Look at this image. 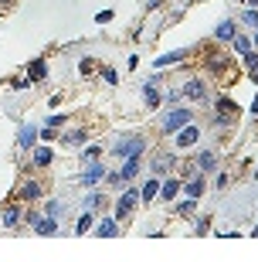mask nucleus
I'll return each instance as SVG.
<instances>
[{"mask_svg":"<svg viewBox=\"0 0 258 262\" xmlns=\"http://www.w3.org/2000/svg\"><path fill=\"white\" fill-rule=\"evenodd\" d=\"M17 221H21V208L17 205H7L4 211H0V225L4 228H17Z\"/></svg>","mask_w":258,"mask_h":262,"instance_id":"6","label":"nucleus"},{"mask_svg":"<svg viewBox=\"0 0 258 262\" xmlns=\"http://www.w3.org/2000/svg\"><path fill=\"white\" fill-rule=\"evenodd\" d=\"M99 153H102V147H95V143H92V147H85V150H82V160H95Z\"/></svg>","mask_w":258,"mask_h":262,"instance_id":"29","label":"nucleus"},{"mask_svg":"<svg viewBox=\"0 0 258 262\" xmlns=\"http://www.w3.org/2000/svg\"><path fill=\"white\" fill-rule=\"evenodd\" d=\"M143 150H146V140L139 133H133V137H123V143L113 147V157H139Z\"/></svg>","mask_w":258,"mask_h":262,"instance_id":"1","label":"nucleus"},{"mask_svg":"<svg viewBox=\"0 0 258 262\" xmlns=\"http://www.w3.org/2000/svg\"><path fill=\"white\" fill-rule=\"evenodd\" d=\"M245 65H248V72H251V82L258 85V55H255V51H248V55H245Z\"/></svg>","mask_w":258,"mask_h":262,"instance_id":"23","label":"nucleus"},{"mask_svg":"<svg viewBox=\"0 0 258 262\" xmlns=\"http://www.w3.org/2000/svg\"><path fill=\"white\" fill-rule=\"evenodd\" d=\"M61 211H65L61 201H48V218H61Z\"/></svg>","mask_w":258,"mask_h":262,"instance_id":"28","label":"nucleus"},{"mask_svg":"<svg viewBox=\"0 0 258 262\" xmlns=\"http://www.w3.org/2000/svg\"><path fill=\"white\" fill-rule=\"evenodd\" d=\"M17 198H21V201H38V198H41V184H24L21 191H17Z\"/></svg>","mask_w":258,"mask_h":262,"instance_id":"12","label":"nucleus"},{"mask_svg":"<svg viewBox=\"0 0 258 262\" xmlns=\"http://www.w3.org/2000/svg\"><path fill=\"white\" fill-rule=\"evenodd\" d=\"M61 123H65V116H48L45 126H51V129H55V126H61Z\"/></svg>","mask_w":258,"mask_h":262,"instance_id":"35","label":"nucleus"},{"mask_svg":"<svg viewBox=\"0 0 258 262\" xmlns=\"http://www.w3.org/2000/svg\"><path fill=\"white\" fill-rule=\"evenodd\" d=\"M183 55H187V51H167V55H160V58H157V69L177 65V61H183Z\"/></svg>","mask_w":258,"mask_h":262,"instance_id":"18","label":"nucleus"},{"mask_svg":"<svg viewBox=\"0 0 258 262\" xmlns=\"http://www.w3.org/2000/svg\"><path fill=\"white\" fill-rule=\"evenodd\" d=\"M180 187H183V184H180L177 177H170V181H160V198H163V201H173Z\"/></svg>","mask_w":258,"mask_h":262,"instance_id":"8","label":"nucleus"},{"mask_svg":"<svg viewBox=\"0 0 258 262\" xmlns=\"http://www.w3.org/2000/svg\"><path fill=\"white\" fill-rule=\"evenodd\" d=\"M99 181H105V167H102V163H92L89 171L82 174V184H89V187H92V184H99Z\"/></svg>","mask_w":258,"mask_h":262,"instance_id":"9","label":"nucleus"},{"mask_svg":"<svg viewBox=\"0 0 258 262\" xmlns=\"http://www.w3.org/2000/svg\"><path fill=\"white\" fill-rule=\"evenodd\" d=\"M136 201H139V191H136V187L123 191V194H119V201H116V211H113V218H116V221H126V218L133 215Z\"/></svg>","mask_w":258,"mask_h":262,"instance_id":"2","label":"nucleus"},{"mask_svg":"<svg viewBox=\"0 0 258 262\" xmlns=\"http://www.w3.org/2000/svg\"><path fill=\"white\" fill-rule=\"evenodd\" d=\"M0 4H11V0H0Z\"/></svg>","mask_w":258,"mask_h":262,"instance_id":"38","label":"nucleus"},{"mask_svg":"<svg viewBox=\"0 0 258 262\" xmlns=\"http://www.w3.org/2000/svg\"><path fill=\"white\" fill-rule=\"evenodd\" d=\"M183 95H187V99H194V103H201L207 92H204L201 82H187V85H183Z\"/></svg>","mask_w":258,"mask_h":262,"instance_id":"16","label":"nucleus"},{"mask_svg":"<svg viewBox=\"0 0 258 262\" xmlns=\"http://www.w3.org/2000/svg\"><path fill=\"white\" fill-rule=\"evenodd\" d=\"M95 235L99 239H109V235H119V225H116V218H105L99 228H95Z\"/></svg>","mask_w":258,"mask_h":262,"instance_id":"17","label":"nucleus"},{"mask_svg":"<svg viewBox=\"0 0 258 262\" xmlns=\"http://www.w3.org/2000/svg\"><path fill=\"white\" fill-rule=\"evenodd\" d=\"M197 167H201V171H214V167H217V157H214L211 150H204L201 157H197Z\"/></svg>","mask_w":258,"mask_h":262,"instance_id":"21","label":"nucleus"},{"mask_svg":"<svg viewBox=\"0 0 258 262\" xmlns=\"http://www.w3.org/2000/svg\"><path fill=\"white\" fill-rule=\"evenodd\" d=\"M194 116H191V109H170L167 116H163V133H177V129H183V126L191 123Z\"/></svg>","mask_w":258,"mask_h":262,"instance_id":"3","label":"nucleus"},{"mask_svg":"<svg viewBox=\"0 0 258 262\" xmlns=\"http://www.w3.org/2000/svg\"><path fill=\"white\" fill-rule=\"evenodd\" d=\"M102 79L109 82V85H116V82H119V72L116 69H102Z\"/></svg>","mask_w":258,"mask_h":262,"instance_id":"30","label":"nucleus"},{"mask_svg":"<svg viewBox=\"0 0 258 262\" xmlns=\"http://www.w3.org/2000/svg\"><path fill=\"white\" fill-rule=\"evenodd\" d=\"M251 45H258V27H255V38H251Z\"/></svg>","mask_w":258,"mask_h":262,"instance_id":"37","label":"nucleus"},{"mask_svg":"<svg viewBox=\"0 0 258 262\" xmlns=\"http://www.w3.org/2000/svg\"><path fill=\"white\" fill-rule=\"evenodd\" d=\"M143 99H146L150 109H157V106H160V92L153 89V82H146V85H143Z\"/></svg>","mask_w":258,"mask_h":262,"instance_id":"19","label":"nucleus"},{"mask_svg":"<svg viewBox=\"0 0 258 262\" xmlns=\"http://www.w3.org/2000/svg\"><path fill=\"white\" fill-rule=\"evenodd\" d=\"M231 45H235V51H238V55L245 58L248 51H251V38H248V35H241V31H238V35L231 38Z\"/></svg>","mask_w":258,"mask_h":262,"instance_id":"13","label":"nucleus"},{"mask_svg":"<svg viewBox=\"0 0 258 262\" xmlns=\"http://www.w3.org/2000/svg\"><path fill=\"white\" fill-rule=\"evenodd\" d=\"M79 69H82V75H92V72H95V61H89V58H85Z\"/></svg>","mask_w":258,"mask_h":262,"instance_id":"33","label":"nucleus"},{"mask_svg":"<svg viewBox=\"0 0 258 262\" xmlns=\"http://www.w3.org/2000/svg\"><path fill=\"white\" fill-rule=\"evenodd\" d=\"M51 160H55L51 147H34V150H31V163H34V167H48Z\"/></svg>","mask_w":258,"mask_h":262,"instance_id":"7","label":"nucleus"},{"mask_svg":"<svg viewBox=\"0 0 258 262\" xmlns=\"http://www.w3.org/2000/svg\"><path fill=\"white\" fill-rule=\"evenodd\" d=\"M251 113H258V99H255V103H251Z\"/></svg>","mask_w":258,"mask_h":262,"instance_id":"36","label":"nucleus"},{"mask_svg":"<svg viewBox=\"0 0 258 262\" xmlns=\"http://www.w3.org/2000/svg\"><path fill=\"white\" fill-rule=\"evenodd\" d=\"M183 194L197 201V198L204 194V177H194V181H187V184H183Z\"/></svg>","mask_w":258,"mask_h":262,"instance_id":"14","label":"nucleus"},{"mask_svg":"<svg viewBox=\"0 0 258 262\" xmlns=\"http://www.w3.org/2000/svg\"><path fill=\"white\" fill-rule=\"evenodd\" d=\"M235 35H238V24L235 21H221V24H217V31H214L217 41H231Z\"/></svg>","mask_w":258,"mask_h":262,"instance_id":"10","label":"nucleus"},{"mask_svg":"<svg viewBox=\"0 0 258 262\" xmlns=\"http://www.w3.org/2000/svg\"><path fill=\"white\" fill-rule=\"evenodd\" d=\"M157 194H160V181L153 177V181H146V184H143V194H139V201H153Z\"/></svg>","mask_w":258,"mask_h":262,"instance_id":"20","label":"nucleus"},{"mask_svg":"<svg viewBox=\"0 0 258 262\" xmlns=\"http://www.w3.org/2000/svg\"><path fill=\"white\" fill-rule=\"evenodd\" d=\"M255 235H258V228H255Z\"/></svg>","mask_w":258,"mask_h":262,"instance_id":"39","label":"nucleus"},{"mask_svg":"<svg viewBox=\"0 0 258 262\" xmlns=\"http://www.w3.org/2000/svg\"><path fill=\"white\" fill-rule=\"evenodd\" d=\"M197 140H201V129H197L194 123H187L183 129H177V140H173V143H177L180 150H187V147H194Z\"/></svg>","mask_w":258,"mask_h":262,"instance_id":"4","label":"nucleus"},{"mask_svg":"<svg viewBox=\"0 0 258 262\" xmlns=\"http://www.w3.org/2000/svg\"><path fill=\"white\" fill-rule=\"evenodd\" d=\"M45 72H48V65H45V58H34L31 65H27V75H31L34 82H41V79H45Z\"/></svg>","mask_w":258,"mask_h":262,"instance_id":"15","label":"nucleus"},{"mask_svg":"<svg viewBox=\"0 0 258 262\" xmlns=\"http://www.w3.org/2000/svg\"><path fill=\"white\" fill-rule=\"evenodd\" d=\"M139 174V157H126V167L119 171V181H133Z\"/></svg>","mask_w":258,"mask_h":262,"instance_id":"11","label":"nucleus"},{"mask_svg":"<svg viewBox=\"0 0 258 262\" xmlns=\"http://www.w3.org/2000/svg\"><path fill=\"white\" fill-rule=\"evenodd\" d=\"M85 140H89V137H85L82 129H71V133H68V137H65V143H68V147H82Z\"/></svg>","mask_w":258,"mask_h":262,"instance_id":"25","label":"nucleus"},{"mask_svg":"<svg viewBox=\"0 0 258 262\" xmlns=\"http://www.w3.org/2000/svg\"><path fill=\"white\" fill-rule=\"evenodd\" d=\"M95 21H99V24H109V21H113V11H99V14H95Z\"/></svg>","mask_w":258,"mask_h":262,"instance_id":"34","label":"nucleus"},{"mask_svg":"<svg viewBox=\"0 0 258 262\" xmlns=\"http://www.w3.org/2000/svg\"><path fill=\"white\" fill-rule=\"evenodd\" d=\"M105 205V194H92L89 198V208H102Z\"/></svg>","mask_w":258,"mask_h":262,"instance_id":"32","label":"nucleus"},{"mask_svg":"<svg viewBox=\"0 0 258 262\" xmlns=\"http://www.w3.org/2000/svg\"><path fill=\"white\" fill-rule=\"evenodd\" d=\"M92 221H95V218L85 211V215L79 218V225H75V235H85V232H92Z\"/></svg>","mask_w":258,"mask_h":262,"instance_id":"24","label":"nucleus"},{"mask_svg":"<svg viewBox=\"0 0 258 262\" xmlns=\"http://www.w3.org/2000/svg\"><path fill=\"white\" fill-rule=\"evenodd\" d=\"M241 21H245L248 27H258V7H248V11L241 14Z\"/></svg>","mask_w":258,"mask_h":262,"instance_id":"26","label":"nucleus"},{"mask_svg":"<svg viewBox=\"0 0 258 262\" xmlns=\"http://www.w3.org/2000/svg\"><path fill=\"white\" fill-rule=\"evenodd\" d=\"M38 137H41V129L21 126V129H17V147H21V150H34V147H38Z\"/></svg>","mask_w":258,"mask_h":262,"instance_id":"5","label":"nucleus"},{"mask_svg":"<svg viewBox=\"0 0 258 262\" xmlns=\"http://www.w3.org/2000/svg\"><path fill=\"white\" fill-rule=\"evenodd\" d=\"M170 167H173V157H157L153 160V174H157V177H163Z\"/></svg>","mask_w":258,"mask_h":262,"instance_id":"22","label":"nucleus"},{"mask_svg":"<svg viewBox=\"0 0 258 262\" xmlns=\"http://www.w3.org/2000/svg\"><path fill=\"white\" fill-rule=\"evenodd\" d=\"M207 232H211V218H201L197 221V235H207Z\"/></svg>","mask_w":258,"mask_h":262,"instance_id":"31","label":"nucleus"},{"mask_svg":"<svg viewBox=\"0 0 258 262\" xmlns=\"http://www.w3.org/2000/svg\"><path fill=\"white\" fill-rule=\"evenodd\" d=\"M194 205H197L194 198H187V201H180V205H177V215H191V211H194Z\"/></svg>","mask_w":258,"mask_h":262,"instance_id":"27","label":"nucleus"}]
</instances>
